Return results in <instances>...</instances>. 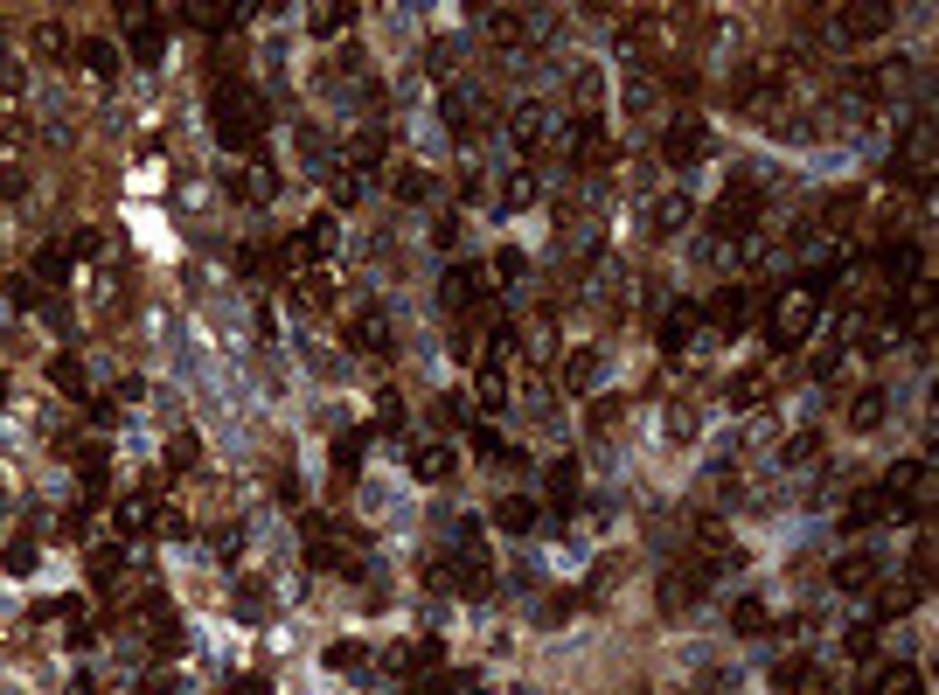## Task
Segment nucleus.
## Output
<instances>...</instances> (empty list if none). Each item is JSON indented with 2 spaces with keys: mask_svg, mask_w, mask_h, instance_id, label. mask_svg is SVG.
<instances>
[{
  "mask_svg": "<svg viewBox=\"0 0 939 695\" xmlns=\"http://www.w3.org/2000/svg\"><path fill=\"white\" fill-rule=\"evenodd\" d=\"M112 529H119V536H147V529H160V501L154 494H126V501L112 508Z\"/></svg>",
  "mask_w": 939,
  "mask_h": 695,
  "instance_id": "ddd939ff",
  "label": "nucleus"
},
{
  "mask_svg": "<svg viewBox=\"0 0 939 695\" xmlns=\"http://www.w3.org/2000/svg\"><path fill=\"white\" fill-rule=\"evenodd\" d=\"M209 119H216V139H223L230 153H258V146H265V126H272V105H265L251 84H216Z\"/></svg>",
  "mask_w": 939,
  "mask_h": 695,
  "instance_id": "f257e3e1",
  "label": "nucleus"
},
{
  "mask_svg": "<svg viewBox=\"0 0 939 695\" xmlns=\"http://www.w3.org/2000/svg\"><path fill=\"white\" fill-rule=\"evenodd\" d=\"M508 139H515V153H543V146H550V112H543V105H522V112L508 119Z\"/></svg>",
  "mask_w": 939,
  "mask_h": 695,
  "instance_id": "4468645a",
  "label": "nucleus"
},
{
  "mask_svg": "<svg viewBox=\"0 0 939 695\" xmlns=\"http://www.w3.org/2000/svg\"><path fill=\"white\" fill-rule=\"evenodd\" d=\"M70 258H77V251H63V244H42V251H35V278H56V285H63V278H70Z\"/></svg>",
  "mask_w": 939,
  "mask_h": 695,
  "instance_id": "e433bc0d",
  "label": "nucleus"
},
{
  "mask_svg": "<svg viewBox=\"0 0 939 695\" xmlns=\"http://www.w3.org/2000/svg\"><path fill=\"white\" fill-rule=\"evenodd\" d=\"M814 327H821V292H807V285H786L780 306H773V320H766V341H773V355H800Z\"/></svg>",
  "mask_w": 939,
  "mask_h": 695,
  "instance_id": "f03ea898",
  "label": "nucleus"
},
{
  "mask_svg": "<svg viewBox=\"0 0 939 695\" xmlns=\"http://www.w3.org/2000/svg\"><path fill=\"white\" fill-rule=\"evenodd\" d=\"M884 508H898V515H912V522H926L933 515V466L926 459H898L891 473H884Z\"/></svg>",
  "mask_w": 939,
  "mask_h": 695,
  "instance_id": "7ed1b4c3",
  "label": "nucleus"
},
{
  "mask_svg": "<svg viewBox=\"0 0 939 695\" xmlns=\"http://www.w3.org/2000/svg\"><path fill=\"white\" fill-rule=\"evenodd\" d=\"M473 445H480V452H487V459H501V452H508V445H501V431H494V424H473Z\"/></svg>",
  "mask_w": 939,
  "mask_h": 695,
  "instance_id": "6e6d98bb",
  "label": "nucleus"
},
{
  "mask_svg": "<svg viewBox=\"0 0 939 695\" xmlns=\"http://www.w3.org/2000/svg\"><path fill=\"white\" fill-rule=\"evenodd\" d=\"M703 119H675V126H668V139H661V160H668V167H689V160H703Z\"/></svg>",
  "mask_w": 939,
  "mask_h": 695,
  "instance_id": "9b49d317",
  "label": "nucleus"
},
{
  "mask_svg": "<svg viewBox=\"0 0 939 695\" xmlns=\"http://www.w3.org/2000/svg\"><path fill=\"white\" fill-rule=\"evenodd\" d=\"M835 28H842L849 42H877V35L891 28V7H842V14H835Z\"/></svg>",
  "mask_w": 939,
  "mask_h": 695,
  "instance_id": "dca6fc26",
  "label": "nucleus"
},
{
  "mask_svg": "<svg viewBox=\"0 0 939 695\" xmlns=\"http://www.w3.org/2000/svg\"><path fill=\"white\" fill-rule=\"evenodd\" d=\"M126 570V543H105V550H91V584L98 591H112V577Z\"/></svg>",
  "mask_w": 939,
  "mask_h": 695,
  "instance_id": "c85d7f7f",
  "label": "nucleus"
},
{
  "mask_svg": "<svg viewBox=\"0 0 939 695\" xmlns=\"http://www.w3.org/2000/svg\"><path fill=\"white\" fill-rule=\"evenodd\" d=\"M140 695H174V689H160V682H140Z\"/></svg>",
  "mask_w": 939,
  "mask_h": 695,
  "instance_id": "69168bd1",
  "label": "nucleus"
},
{
  "mask_svg": "<svg viewBox=\"0 0 939 695\" xmlns=\"http://www.w3.org/2000/svg\"><path fill=\"white\" fill-rule=\"evenodd\" d=\"M404 424V397L397 390H383V404H376V431H397Z\"/></svg>",
  "mask_w": 939,
  "mask_h": 695,
  "instance_id": "3c124183",
  "label": "nucleus"
},
{
  "mask_svg": "<svg viewBox=\"0 0 939 695\" xmlns=\"http://www.w3.org/2000/svg\"><path fill=\"white\" fill-rule=\"evenodd\" d=\"M327 292H334V278L313 272V278H307V299H313V306H327Z\"/></svg>",
  "mask_w": 939,
  "mask_h": 695,
  "instance_id": "e2e57ef3",
  "label": "nucleus"
},
{
  "mask_svg": "<svg viewBox=\"0 0 939 695\" xmlns=\"http://www.w3.org/2000/svg\"><path fill=\"white\" fill-rule=\"evenodd\" d=\"M473 397H480V411H501V404H508V369L487 362V369L473 376Z\"/></svg>",
  "mask_w": 939,
  "mask_h": 695,
  "instance_id": "bb28decb",
  "label": "nucleus"
},
{
  "mask_svg": "<svg viewBox=\"0 0 939 695\" xmlns=\"http://www.w3.org/2000/svg\"><path fill=\"white\" fill-rule=\"evenodd\" d=\"M70 695H98V689H91V682H77V689H70Z\"/></svg>",
  "mask_w": 939,
  "mask_h": 695,
  "instance_id": "338daca9",
  "label": "nucleus"
},
{
  "mask_svg": "<svg viewBox=\"0 0 939 695\" xmlns=\"http://www.w3.org/2000/svg\"><path fill=\"white\" fill-rule=\"evenodd\" d=\"M0 404H7V376H0Z\"/></svg>",
  "mask_w": 939,
  "mask_h": 695,
  "instance_id": "774afa93",
  "label": "nucleus"
},
{
  "mask_svg": "<svg viewBox=\"0 0 939 695\" xmlns=\"http://www.w3.org/2000/svg\"><path fill=\"white\" fill-rule=\"evenodd\" d=\"M473 689V675H425L418 682V695H467Z\"/></svg>",
  "mask_w": 939,
  "mask_h": 695,
  "instance_id": "de8ad7c7",
  "label": "nucleus"
},
{
  "mask_svg": "<svg viewBox=\"0 0 939 695\" xmlns=\"http://www.w3.org/2000/svg\"><path fill=\"white\" fill-rule=\"evenodd\" d=\"M126 42H133L140 63H160V56H167V14H154V7H126Z\"/></svg>",
  "mask_w": 939,
  "mask_h": 695,
  "instance_id": "39448f33",
  "label": "nucleus"
},
{
  "mask_svg": "<svg viewBox=\"0 0 939 695\" xmlns=\"http://www.w3.org/2000/svg\"><path fill=\"white\" fill-rule=\"evenodd\" d=\"M376 160H383V133H355V146H348V160H341V167H355V174H369Z\"/></svg>",
  "mask_w": 939,
  "mask_h": 695,
  "instance_id": "c9c22d12",
  "label": "nucleus"
},
{
  "mask_svg": "<svg viewBox=\"0 0 939 695\" xmlns=\"http://www.w3.org/2000/svg\"><path fill=\"white\" fill-rule=\"evenodd\" d=\"M821 452V431H800L793 445H786V466H800V459H814Z\"/></svg>",
  "mask_w": 939,
  "mask_h": 695,
  "instance_id": "5fc2aeb1",
  "label": "nucleus"
},
{
  "mask_svg": "<svg viewBox=\"0 0 939 695\" xmlns=\"http://www.w3.org/2000/svg\"><path fill=\"white\" fill-rule=\"evenodd\" d=\"M877 424H884V390H863L849 404V431H877Z\"/></svg>",
  "mask_w": 939,
  "mask_h": 695,
  "instance_id": "473e14b6",
  "label": "nucleus"
},
{
  "mask_svg": "<svg viewBox=\"0 0 939 695\" xmlns=\"http://www.w3.org/2000/svg\"><path fill=\"white\" fill-rule=\"evenodd\" d=\"M432 417H439V431H446V424H460V397H439V404H432Z\"/></svg>",
  "mask_w": 939,
  "mask_h": 695,
  "instance_id": "680f3d73",
  "label": "nucleus"
},
{
  "mask_svg": "<svg viewBox=\"0 0 939 695\" xmlns=\"http://www.w3.org/2000/svg\"><path fill=\"white\" fill-rule=\"evenodd\" d=\"M397 202H432V174L425 167H397Z\"/></svg>",
  "mask_w": 939,
  "mask_h": 695,
  "instance_id": "58836bf2",
  "label": "nucleus"
},
{
  "mask_svg": "<svg viewBox=\"0 0 939 695\" xmlns=\"http://www.w3.org/2000/svg\"><path fill=\"white\" fill-rule=\"evenodd\" d=\"M543 494H550L557 508H571V501H578V459H557V466H543Z\"/></svg>",
  "mask_w": 939,
  "mask_h": 695,
  "instance_id": "a878e982",
  "label": "nucleus"
},
{
  "mask_svg": "<svg viewBox=\"0 0 939 695\" xmlns=\"http://www.w3.org/2000/svg\"><path fill=\"white\" fill-rule=\"evenodd\" d=\"M682 223H689V202H682V195H668V202L654 209V230H682Z\"/></svg>",
  "mask_w": 939,
  "mask_h": 695,
  "instance_id": "09e8293b",
  "label": "nucleus"
},
{
  "mask_svg": "<svg viewBox=\"0 0 939 695\" xmlns=\"http://www.w3.org/2000/svg\"><path fill=\"white\" fill-rule=\"evenodd\" d=\"M7 299L14 306H35V278H7Z\"/></svg>",
  "mask_w": 939,
  "mask_h": 695,
  "instance_id": "bf43d9fd",
  "label": "nucleus"
},
{
  "mask_svg": "<svg viewBox=\"0 0 939 695\" xmlns=\"http://www.w3.org/2000/svg\"><path fill=\"white\" fill-rule=\"evenodd\" d=\"M49 390L84 397V362H77V355H56V362H49Z\"/></svg>",
  "mask_w": 939,
  "mask_h": 695,
  "instance_id": "2f4dec72",
  "label": "nucleus"
},
{
  "mask_svg": "<svg viewBox=\"0 0 939 695\" xmlns=\"http://www.w3.org/2000/svg\"><path fill=\"white\" fill-rule=\"evenodd\" d=\"M870 584H877V556L870 550H856V556L835 563V591H870Z\"/></svg>",
  "mask_w": 939,
  "mask_h": 695,
  "instance_id": "b1692460",
  "label": "nucleus"
},
{
  "mask_svg": "<svg viewBox=\"0 0 939 695\" xmlns=\"http://www.w3.org/2000/svg\"><path fill=\"white\" fill-rule=\"evenodd\" d=\"M286 251H293V265H327V258L341 251V237H334V216H313V223H300Z\"/></svg>",
  "mask_w": 939,
  "mask_h": 695,
  "instance_id": "423d86ee",
  "label": "nucleus"
},
{
  "mask_svg": "<svg viewBox=\"0 0 939 695\" xmlns=\"http://www.w3.org/2000/svg\"><path fill=\"white\" fill-rule=\"evenodd\" d=\"M0 563H7V570H14V577H28V570H35V563H42V550H35V536H14V543H7V550H0Z\"/></svg>",
  "mask_w": 939,
  "mask_h": 695,
  "instance_id": "4c0bfd02",
  "label": "nucleus"
},
{
  "mask_svg": "<svg viewBox=\"0 0 939 695\" xmlns=\"http://www.w3.org/2000/svg\"><path fill=\"white\" fill-rule=\"evenodd\" d=\"M773 626V612H766V598H738L731 605V633H745V640H759Z\"/></svg>",
  "mask_w": 939,
  "mask_h": 695,
  "instance_id": "cd10ccee",
  "label": "nucleus"
},
{
  "mask_svg": "<svg viewBox=\"0 0 939 695\" xmlns=\"http://www.w3.org/2000/svg\"><path fill=\"white\" fill-rule=\"evenodd\" d=\"M745 320H752V292H738V285H724V292L710 299V327H717V334L731 341V334H738Z\"/></svg>",
  "mask_w": 939,
  "mask_h": 695,
  "instance_id": "2eb2a0df",
  "label": "nucleus"
},
{
  "mask_svg": "<svg viewBox=\"0 0 939 695\" xmlns=\"http://www.w3.org/2000/svg\"><path fill=\"white\" fill-rule=\"evenodd\" d=\"M237 695H265V682H258V675H244V682H237Z\"/></svg>",
  "mask_w": 939,
  "mask_h": 695,
  "instance_id": "0e129e2a",
  "label": "nucleus"
},
{
  "mask_svg": "<svg viewBox=\"0 0 939 695\" xmlns=\"http://www.w3.org/2000/svg\"><path fill=\"white\" fill-rule=\"evenodd\" d=\"M494 529H501V536H529V529H536V501H529V494H501V501H494Z\"/></svg>",
  "mask_w": 939,
  "mask_h": 695,
  "instance_id": "6ab92c4d",
  "label": "nucleus"
},
{
  "mask_svg": "<svg viewBox=\"0 0 939 695\" xmlns=\"http://www.w3.org/2000/svg\"><path fill=\"white\" fill-rule=\"evenodd\" d=\"M842 647H849V661H870V654H877V619L849 626V633H842Z\"/></svg>",
  "mask_w": 939,
  "mask_h": 695,
  "instance_id": "79ce46f5",
  "label": "nucleus"
},
{
  "mask_svg": "<svg viewBox=\"0 0 939 695\" xmlns=\"http://www.w3.org/2000/svg\"><path fill=\"white\" fill-rule=\"evenodd\" d=\"M487 28H494V42H522V14H515V7H501Z\"/></svg>",
  "mask_w": 939,
  "mask_h": 695,
  "instance_id": "603ef678",
  "label": "nucleus"
},
{
  "mask_svg": "<svg viewBox=\"0 0 939 695\" xmlns=\"http://www.w3.org/2000/svg\"><path fill=\"white\" fill-rule=\"evenodd\" d=\"M571 160H578V167H599V160H606V119H599V112H578V119H571Z\"/></svg>",
  "mask_w": 939,
  "mask_h": 695,
  "instance_id": "9d476101",
  "label": "nucleus"
},
{
  "mask_svg": "<svg viewBox=\"0 0 939 695\" xmlns=\"http://www.w3.org/2000/svg\"><path fill=\"white\" fill-rule=\"evenodd\" d=\"M620 397H599V404H592V417H585V424H592V431H606V424H620Z\"/></svg>",
  "mask_w": 939,
  "mask_h": 695,
  "instance_id": "864d4df0",
  "label": "nucleus"
},
{
  "mask_svg": "<svg viewBox=\"0 0 939 695\" xmlns=\"http://www.w3.org/2000/svg\"><path fill=\"white\" fill-rule=\"evenodd\" d=\"M188 459H195V438H188V431H181V438H174V445H167V466H188Z\"/></svg>",
  "mask_w": 939,
  "mask_h": 695,
  "instance_id": "052dcab7",
  "label": "nucleus"
},
{
  "mask_svg": "<svg viewBox=\"0 0 939 695\" xmlns=\"http://www.w3.org/2000/svg\"><path fill=\"white\" fill-rule=\"evenodd\" d=\"M362 445H369L362 431H341V438H334V452H327L334 480H355V473H362Z\"/></svg>",
  "mask_w": 939,
  "mask_h": 695,
  "instance_id": "393cba45",
  "label": "nucleus"
},
{
  "mask_svg": "<svg viewBox=\"0 0 939 695\" xmlns=\"http://www.w3.org/2000/svg\"><path fill=\"white\" fill-rule=\"evenodd\" d=\"M327 195H334V209H355V202H362V174H355V167H334V174H327Z\"/></svg>",
  "mask_w": 939,
  "mask_h": 695,
  "instance_id": "72a5a7b5",
  "label": "nucleus"
},
{
  "mask_svg": "<svg viewBox=\"0 0 939 695\" xmlns=\"http://www.w3.org/2000/svg\"><path fill=\"white\" fill-rule=\"evenodd\" d=\"M300 529H307V563H313V570L341 563V536H334V522H320V515H307Z\"/></svg>",
  "mask_w": 939,
  "mask_h": 695,
  "instance_id": "aec40b11",
  "label": "nucleus"
},
{
  "mask_svg": "<svg viewBox=\"0 0 939 695\" xmlns=\"http://www.w3.org/2000/svg\"><path fill=\"white\" fill-rule=\"evenodd\" d=\"M696 320H703V313H696V299H675V306L661 313V327H654V341H661V355H682V348L696 341Z\"/></svg>",
  "mask_w": 939,
  "mask_h": 695,
  "instance_id": "6e6552de",
  "label": "nucleus"
},
{
  "mask_svg": "<svg viewBox=\"0 0 939 695\" xmlns=\"http://www.w3.org/2000/svg\"><path fill=\"white\" fill-rule=\"evenodd\" d=\"M473 299H480V272H473V265H453V272L439 278V306H446V313H467Z\"/></svg>",
  "mask_w": 939,
  "mask_h": 695,
  "instance_id": "a211bd4d",
  "label": "nucleus"
},
{
  "mask_svg": "<svg viewBox=\"0 0 939 695\" xmlns=\"http://www.w3.org/2000/svg\"><path fill=\"white\" fill-rule=\"evenodd\" d=\"M77 56H84V70H91V77H119V49H112L105 35H91Z\"/></svg>",
  "mask_w": 939,
  "mask_h": 695,
  "instance_id": "c756f323",
  "label": "nucleus"
},
{
  "mask_svg": "<svg viewBox=\"0 0 939 695\" xmlns=\"http://www.w3.org/2000/svg\"><path fill=\"white\" fill-rule=\"evenodd\" d=\"M237 265H244V272L258 278V272H272V258H265V244H244V251H237Z\"/></svg>",
  "mask_w": 939,
  "mask_h": 695,
  "instance_id": "4d7b16f0",
  "label": "nucleus"
},
{
  "mask_svg": "<svg viewBox=\"0 0 939 695\" xmlns=\"http://www.w3.org/2000/svg\"><path fill=\"white\" fill-rule=\"evenodd\" d=\"M494 278H501V285L522 278V251H494Z\"/></svg>",
  "mask_w": 939,
  "mask_h": 695,
  "instance_id": "13d9d810",
  "label": "nucleus"
},
{
  "mask_svg": "<svg viewBox=\"0 0 939 695\" xmlns=\"http://www.w3.org/2000/svg\"><path fill=\"white\" fill-rule=\"evenodd\" d=\"M564 383H571V390H592V383H599V355H592V348H578V355H571V369H564Z\"/></svg>",
  "mask_w": 939,
  "mask_h": 695,
  "instance_id": "a19ab883",
  "label": "nucleus"
},
{
  "mask_svg": "<svg viewBox=\"0 0 939 695\" xmlns=\"http://www.w3.org/2000/svg\"><path fill=\"white\" fill-rule=\"evenodd\" d=\"M912 605H919V591H884V598H877V619H905Z\"/></svg>",
  "mask_w": 939,
  "mask_h": 695,
  "instance_id": "8fccbe9b",
  "label": "nucleus"
},
{
  "mask_svg": "<svg viewBox=\"0 0 939 695\" xmlns=\"http://www.w3.org/2000/svg\"><path fill=\"white\" fill-rule=\"evenodd\" d=\"M327 668H341V675H362V668H369V647H362V640H334V647H327Z\"/></svg>",
  "mask_w": 939,
  "mask_h": 695,
  "instance_id": "f704fd0d",
  "label": "nucleus"
},
{
  "mask_svg": "<svg viewBox=\"0 0 939 695\" xmlns=\"http://www.w3.org/2000/svg\"><path fill=\"white\" fill-rule=\"evenodd\" d=\"M870 695H926V675H919L912 661H891V668H877Z\"/></svg>",
  "mask_w": 939,
  "mask_h": 695,
  "instance_id": "412c9836",
  "label": "nucleus"
},
{
  "mask_svg": "<svg viewBox=\"0 0 939 695\" xmlns=\"http://www.w3.org/2000/svg\"><path fill=\"white\" fill-rule=\"evenodd\" d=\"M773 689H780V695H828V675H821V661L793 654V661L773 668Z\"/></svg>",
  "mask_w": 939,
  "mask_h": 695,
  "instance_id": "1a4fd4ad",
  "label": "nucleus"
},
{
  "mask_svg": "<svg viewBox=\"0 0 939 695\" xmlns=\"http://www.w3.org/2000/svg\"><path fill=\"white\" fill-rule=\"evenodd\" d=\"M766 390H773V383H766V369H738L724 397H731V411H759V404H766Z\"/></svg>",
  "mask_w": 939,
  "mask_h": 695,
  "instance_id": "4be33fe9",
  "label": "nucleus"
},
{
  "mask_svg": "<svg viewBox=\"0 0 939 695\" xmlns=\"http://www.w3.org/2000/svg\"><path fill=\"white\" fill-rule=\"evenodd\" d=\"M265 188H272V174H265V167H251V174H237V181H230V195H237V202H265Z\"/></svg>",
  "mask_w": 939,
  "mask_h": 695,
  "instance_id": "a18cd8bd",
  "label": "nucleus"
},
{
  "mask_svg": "<svg viewBox=\"0 0 939 695\" xmlns=\"http://www.w3.org/2000/svg\"><path fill=\"white\" fill-rule=\"evenodd\" d=\"M877 272L891 278V285H905V278H926V244H919V237H898V244H884V251H877Z\"/></svg>",
  "mask_w": 939,
  "mask_h": 695,
  "instance_id": "0eeeda50",
  "label": "nucleus"
},
{
  "mask_svg": "<svg viewBox=\"0 0 939 695\" xmlns=\"http://www.w3.org/2000/svg\"><path fill=\"white\" fill-rule=\"evenodd\" d=\"M696 598H703L696 577H668V584H661V612H682V605H696Z\"/></svg>",
  "mask_w": 939,
  "mask_h": 695,
  "instance_id": "ea45409f",
  "label": "nucleus"
},
{
  "mask_svg": "<svg viewBox=\"0 0 939 695\" xmlns=\"http://www.w3.org/2000/svg\"><path fill=\"white\" fill-rule=\"evenodd\" d=\"M494 202H501V209H529V202H536V174H529V167H515V174L501 181V195H494Z\"/></svg>",
  "mask_w": 939,
  "mask_h": 695,
  "instance_id": "7c9ffc66",
  "label": "nucleus"
},
{
  "mask_svg": "<svg viewBox=\"0 0 939 695\" xmlns=\"http://www.w3.org/2000/svg\"><path fill=\"white\" fill-rule=\"evenodd\" d=\"M703 563L717 570V563H738V543L724 536V529H703Z\"/></svg>",
  "mask_w": 939,
  "mask_h": 695,
  "instance_id": "c03bdc74",
  "label": "nucleus"
},
{
  "mask_svg": "<svg viewBox=\"0 0 939 695\" xmlns=\"http://www.w3.org/2000/svg\"><path fill=\"white\" fill-rule=\"evenodd\" d=\"M348 341H355L362 355H383V348H390V320H383L376 306H362V313H348Z\"/></svg>",
  "mask_w": 939,
  "mask_h": 695,
  "instance_id": "f3484780",
  "label": "nucleus"
},
{
  "mask_svg": "<svg viewBox=\"0 0 939 695\" xmlns=\"http://www.w3.org/2000/svg\"><path fill=\"white\" fill-rule=\"evenodd\" d=\"M307 28L320 35V42L348 35V28H355V0H334V7H313V14H307Z\"/></svg>",
  "mask_w": 939,
  "mask_h": 695,
  "instance_id": "5701e85b",
  "label": "nucleus"
},
{
  "mask_svg": "<svg viewBox=\"0 0 939 695\" xmlns=\"http://www.w3.org/2000/svg\"><path fill=\"white\" fill-rule=\"evenodd\" d=\"M439 112H446V126H453V133H467V126H473V98H467V91H446V98H439Z\"/></svg>",
  "mask_w": 939,
  "mask_h": 695,
  "instance_id": "37998d69",
  "label": "nucleus"
},
{
  "mask_svg": "<svg viewBox=\"0 0 939 695\" xmlns=\"http://www.w3.org/2000/svg\"><path fill=\"white\" fill-rule=\"evenodd\" d=\"M411 473H418L425 487H446V480L460 473V459H453V445H446V438H432V445H418V452H411Z\"/></svg>",
  "mask_w": 939,
  "mask_h": 695,
  "instance_id": "f8f14e48",
  "label": "nucleus"
},
{
  "mask_svg": "<svg viewBox=\"0 0 939 695\" xmlns=\"http://www.w3.org/2000/svg\"><path fill=\"white\" fill-rule=\"evenodd\" d=\"M710 223H717L724 237H752V230H759V195H752V181H745V174H738V181H731V195L710 209Z\"/></svg>",
  "mask_w": 939,
  "mask_h": 695,
  "instance_id": "20e7f679",
  "label": "nucleus"
},
{
  "mask_svg": "<svg viewBox=\"0 0 939 695\" xmlns=\"http://www.w3.org/2000/svg\"><path fill=\"white\" fill-rule=\"evenodd\" d=\"M877 515H884V494H856V501H849V515H842V522H849V529H870V522H877Z\"/></svg>",
  "mask_w": 939,
  "mask_h": 695,
  "instance_id": "49530a36",
  "label": "nucleus"
}]
</instances>
